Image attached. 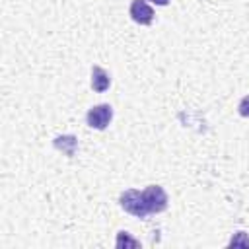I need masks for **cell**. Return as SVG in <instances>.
I'll list each match as a JSON object with an SVG mask.
<instances>
[{"instance_id": "1", "label": "cell", "mask_w": 249, "mask_h": 249, "mask_svg": "<svg viewBox=\"0 0 249 249\" xmlns=\"http://www.w3.org/2000/svg\"><path fill=\"white\" fill-rule=\"evenodd\" d=\"M119 204H121V208L124 212H128V214H132L136 218H146L150 214L142 191H136V189L123 191L121 196H119Z\"/></svg>"}, {"instance_id": "2", "label": "cell", "mask_w": 249, "mask_h": 249, "mask_svg": "<svg viewBox=\"0 0 249 249\" xmlns=\"http://www.w3.org/2000/svg\"><path fill=\"white\" fill-rule=\"evenodd\" d=\"M142 195H144V200H146V206H148L150 214H160V212H163L167 208V202L169 200H167V195H165L163 187H160V185H148L142 191Z\"/></svg>"}, {"instance_id": "3", "label": "cell", "mask_w": 249, "mask_h": 249, "mask_svg": "<svg viewBox=\"0 0 249 249\" xmlns=\"http://www.w3.org/2000/svg\"><path fill=\"white\" fill-rule=\"evenodd\" d=\"M113 119V107L109 103H99V105H93L88 115H86V121L91 128H97V130H103L109 126Z\"/></svg>"}, {"instance_id": "4", "label": "cell", "mask_w": 249, "mask_h": 249, "mask_svg": "<svg viewBox=\"0 0 249 249\" xmlns=\"http://www.w3.org/2000/svg\"><path fill=\"white\" fill-rule=\"evenodd\" d=\"M130 18L140 25H150L154 21V10L146 0H132L128 8Z\"/></svg>"}, {"instance_id": "5", "label": "cell", "mask_w": 249, "mask_h": 249, "mask_svg": "<svg viewBox=\"0 0 249 249\" xmlns=\"http://www.w3.org/2000/svg\"><path fill=\"white\" fill-rule=\"evenodd\" d=\"M109 86H111L109 74L101 66H93L91 68V89L97 91V93H103V91L109 89Z\"/></svg>"}, {"instance_id": "6", "label": "cell", "mask_w": 249, "mask_h": 249, "mask_svg": "<svg viewBox=\"0 0 249 249\" xmlns=\"http://www.w3.org/2000/svg\"><path fill=\"white\" fill-rule=\"evenodd\" d=\"M54 146L58 150L66 152L68 156H72L76 150V138L74 136H58V138H54Z\"/></svg>"}, {"instance_id": "7", "label": "cell", "mask_w": 249, "mask_h": 249, "mask_svg": "<svg viewBox=\"0 0 249 249\" xmlns=\"http://www.w3.org/2000/svg\"><path fill=\"white\" fill-rule=\"evenodd\" d=\"M138 247L140 245V241H136V239H132L126 231H119V235H117V247L121 249V247Z\"/></svg>"}, {"instance_id": "8", "label": "cell", "mask_w": 249, "mask_h": 249, "mask_svg": "<svg viewBox=\"0 0 249 249\" xmlns=\"http://www.w3.org/2000/svg\"><path fill=\"white\" fill-rule=\"evenodd\" d=\"M228 245H230V247H249V235H247L245 231H237V233L230 239Z\"/></svg>"}, {"instance_id": "9", "label": "cell", "mask_w": 249, "mask_h": 249, "mask_svg": "<svg viewBox=\"0 0 249 249\" xmlns=\"http://www.w3.org/2000/svg\"><path fill=\"white\" fill-rule=\"evenodd\" d=\"M237 111H239V115L241 117H249V95H245V97H241V101H239V105H237Z\"/></svg>"}, {"instance_id": "10", "label": "cell", "mask_w": 249, "mask_h": 249, "mask_svg": "<svg viewBox=\"0 0 249 249\" xmlns=\"http://www.w3.org/2000/svg\"><path fill=\"white\" fill-rule=\"evenodd\" d=\"M150 2H154L156 6H167L169 4V0H150Z\"/></svg>"}]
</instances>
